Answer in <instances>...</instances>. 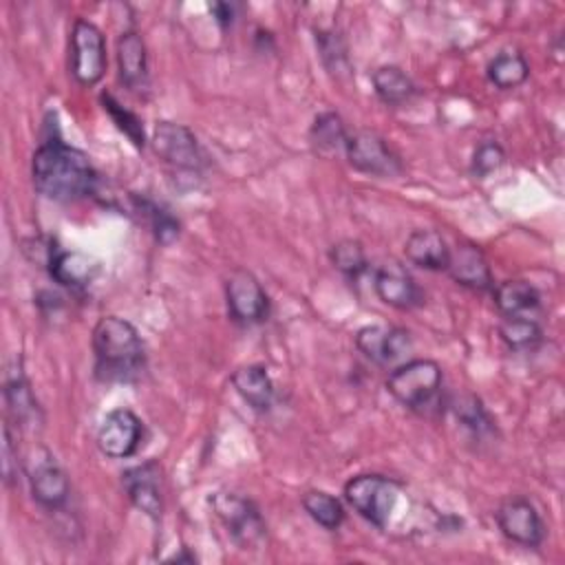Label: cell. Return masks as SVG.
<instances>
[{"mask_svg": "<svg viewBox=\"0 0 565 565\" xmlns=\"http://www.w3.org/2000/svg\"><path fill=\"white\" fill-rule=\"evenodd\" d=\"M404 254L413 265H417L422 269H430V271L444 269L446 271L450 247L439 232L415 230V232H411V236L404 243Z\"/></svg>", "mask_w": 565, "mask_h": 565, "instance_id": "obj_20", "label": "cell"}, {"mask_svg": "<svg viewBox=\"0 0 565 565\" xmlns=\"http://www.w3.org/2000/svg\"><path fill=\"white\" fill-rule=\"evenodd\" d=\"M46 265L51 278L71 291L86 289L99 274V263L93 256L75 249H53Z\"/></svg>", "mask_w": 565, "mask_h": 565, "instance_id": "obj_16", "label": "cell"}, {"mask_svg": "<svg viewBox=\"0 0 565 565\" xmlns=\"http://www.w3.org/2000/svg\"><path fill=\"white\" fill-rule=\"evenodd\" d=\"M154 152L170 166L188 172H199L205 166V154L194 132L177 121H157L152 130Z\"/></svg>", "mask_w": 565, "mask_h": 565, "instance_id": "obj_8", "label": "cell"}, {"mask_svg": "<svg viewBox=\"0 0 565 565\" xmlns=\"http://www.w3.org/2000/svg\"><path fill=\"white\" fill-rule=\"evenodd\" d=\"M329 256L333 267L342 271L347 278H358L360 274L366 271V254L360 241L342 238L331 247Z\"/></svg>", "mask_w": 565, "mask_h": 565, "instance_id": "obj_30", "label": "cell"}, {"mask_svg": "<svg viewBox=\"0 0 565 565\" xmlns=\"http://www.w3.org/2000/svg\"><path fill=\"white\" fill-rule=\"evenodd\" d=\"M121 486L130 499V503L150 519H159L163 512V494H161V472L152 461L132 466L121 472Z\"/></svg>", "mask_w": 565, "mask_h": 565, "instance_id": "obj_14", "label": "cell"}, {"mask_svg": "<svg viewBox=\"0 0 565 565\" xmlns=\"http://www.w3.org/2000/svg\"><path fill=\"white\" fill-rule=\"evenodd\" d=\"M119 79L128 90L141 93L148 86L146 44L137 31H124L117 40Z\"/></svg>", "mask_w": 565, "mask_h": 565, "instance_id": "obj_19", "label": "cell"}, {"mask_svg": "<svg viewBox=\"0 0 565 565\" xmlns=\"http://www.w3.org/2000/svg\"><path fill=\"white\" fill-rule=\"evenodd\" d=\"M446 271L457 285L468 287L472 291H486L492 287L490 265H488L483 252L477 249L475 245L461 243V245L452 247L450 256H448Z\"/></svg>", "mask_w": 565, "mask_h": 565, "instance_id": "obj_17", "label": "cell"}, {"mask_svg": "<svg viewBox=\"0 0 565 565\" xmlns=\"http://www.w3.org/2000/svg\"><path fill=\"white\" fill-rule=\"evenodd\" d=\"M210 503L216 519L238 547L254 550L265 541V519L249 497L230 490H218L210 497Z\"/></svg>", "mask_w": 565, "mask_h": 565, "instance_id": "obj_5", "label": "cell"}, {"mask_svg": "<svg viewBox=\"0 0 565 565\" xmlns=\"http://www.w3.org/2000/svg\"><path fill=\"white\" fill-rule=\"evenodd\" d=\"M450 411L455 413L457 422L461 426H466L470 433L475 435H486L492 430V419L488 415V411L483 408L481 399L466 393V395H459L450 402Z\"/></svg>", "mask_w": 565, "mask_h": 565, "instance_id": "obj_28", "label": "cell"}, {"mask_svg": "<svg viewBox=\"0 0 565 565\" xmlns=\"http://www.w3.org/2000/svg\"><path fill=\"white\" fill-rule=\"evenodd\" d=\"M505 161V152L503 148L488 139V141H481L477 148H475V154H472V163H470V170L475 177H488L492 174L494 170H499Z\"/></svg>", "mask_w": 565, "mask_h": 565, "instance_id": "obj_33", "label": "cell"}, {"mask_svg": "<svg viewBox=\"0 0 565 565\" xmlns=\"http://www.w3.org/2000/svg\"><path fill=\"white\" fill-rule=\"evenodd\" d=\"M373 90L375 95L386 104V106H402L415 95V84L413 79L393 64H384L373 71L371 75Z\"/></svg>", "mask_w": 565, "mask_h": 565, "instance_id": "obj_23", "label": "cell"}, {"mask_svg": "<svg viewBox=\"0 0 565 565\" xmlns=\"http://www.w3.org/2000/svg\"><path fill=\"white\" fill-rule=\"evenodd\" d=\"M499 335L510 349L527 351L541 342L543 331L530 316H505L499 324Z\"/></svg>", "mask_w": 565, "mask_h": 565, "instance_id": "obj_26", "label": "cell"}, {"mask_svg": "<svg viewBox=\"0 0 565 565\" xmlns=\"http://www.w3.org/2000/svg\"><path fill=\"white\" fill-rule=\"evenodd\" d=\"M141 437V419L130 408H115L104 417L97 430V448L110 459H126L137 452Z\"/></svg>", "mask_w": 565, "mask_h": 565, "instance_id": "obj_12", "label": "cell"}, {"mask_svg": "<svg viewBox=\"0 0 565 565\" xmlns=\"http://www.w3.org/2000/svg\"><path fill=\"white\" fill-rule=\"evenodd\" d=\"M210 13L221 29H227V26H232V22L236 18V7L230 2H214V4H210Z\"/></svg>", "mask_w": 565, "mask_h": 565, "instance_id": "obj_35", "label": "cell"}, {"mask_svg": "<svg viewBox=\"0 0 565 565\" xmlns=\"http://www.w3.org/2000/svg\"><path fill=\"white\" fill-rule=\"evenodd\" d=\"M316 46H318L320 60L329 73H344L349 68L347 46L338 31H333V29L316 31Z\"/></svg>", "mask_w": 565, "mask_h": 565, "instance_id": "obj_31", "label": "cell"}, {"mask_svg": "<svg viewBox=\"0 0 565 565\" xmlns=\"http://www.w3.org/2000/svg\"><path fill=\"white\" fill-rule=\"evenodd\" d=\"M31 177L35 190L51 201H77L97 188V172L88 157L62 139L42 141L33 152Z\"/></svg>", "mask_w": 565, "mask_h": 565, "instance_id": "obj_1", "label": "cell"}, {"mask_svg": "<svg viewBox=\"0 0 565 565\" xmlns=\"http://www.w3.org/2000/svg\"><path fill=\"white\" fill-rule=\"evenodd\" d=\"M486 75L501 90L516 88L527 79L530 64L519 51H501L488 62Z\"/></svg>", "mask_w": 565, "mask_h": 565, "instance_id": "obj_24", "label": "cell"}, {"mask_svg": "<svg viewBox=\"0 0 565 565\" xmlns=\"http://www.w3.org/2000/svg\"><path fill=\"white\" fill-rule=\"evenodd\" d=\"M95 377L106 384L132 382L146 366L139 331L119 316H104L93 329Z\"/></svg>", "mask_w": 565, "mask_h": 565, "instance_id": "obj_2", "label": "cell"}, {"mask_svg": "<svg viewBox=\"0 0 565 565\" xmlns=\"http://www.w3.org/2000/svg\"><path fill=\"white\" fill-rule=\"evenodd\" d=\"M71 73L84 84H97L106 73V42L102 31L88 20H75L71 31Z\"/></svg>", "mask_w": 565, "mask_h": 565, "instance_id": "obj_6", "label": "cell"}, {"mask_svg": "<svg viewBox=\"0 0 565 565\" xmlns=\"http://www.w3.org/2000/svg\"><path fill=\"white\" fill-rule=\"evenodd\" d=\"M135 205L137 210L148 218L150 227H152V234L154 238L161 243V245H170L177 236H179V221L161 205H157L154 201H148V199H137L135 196Z\"/></svg>", "mask_w": 565, "mask_h": 565, "instance_id": "obj_29", "label": "cell"}, {"mask_svg": "<svg viewBox=\"0 0 565 565\" xmlns=\"http://www.w3.org/2000/svg\"><path fill=\"white\" fill-rule=\"evenodd\" d=\"M494 305L503 316H527L539 309L541 294L527 280H503L494 287Z\"/></svg>", "mask_w": 565, "mask_h": 565, "instance_id": "obj_22", "label": "cell"}, {"mask_svg": "<svg viewBox=\"0 0 565 565\" xmlns=\"http://www.w3.org/2000/svg\"><path fill=\"white\" fill-rule=\"evenodd\" d=\"M497 525L505 539L523 547H539L545 539V523L539 510L521 494L508 497L497 508Z\"/></svg>", "mask_w": 565, "mask_h": 565, "instance_id": "obj_9", "label": "cell"}, {"mask_svg": "<svg viewBox=\"0 0 565 565\" xmlns=\"http://www.w3.org/2000/svg\"><path fill=\"white\" fill-rule=\"evenodd\" d=\"M29 486L33 499L46 508L57 510L68 501V477L46 448H38L29 459Z\"/></svg>", "mask_w": 565, "mask_h": 565, "instance_id": "obj_11", "label": "cell"}, {"mask_svg": "<svg viewBox=\"0 0 565 565\" xmlns=\"http://www.w3.org/2000/svg\"><path fill=\"white\" fill-rule=\"evenodd\" d=\"M232 384L236 393L258 413H265L274 404V382L265 366L245 364L232 373Z\"/></svg>", "mask_w": 565, "mask_h": 565, "instance_id": "obj_21", "label": "cell"}, {"mask_svg": "<svg viewBox=\"0 0 565 565\" xmlns=\"http://www.w3.org/2000/svg\"><path fill=\"white\" fill-rule=\"evenodd\" d=\"M399 494L402 486L384 475H355L344 483V499L349 505L382 530L391 525Z\"/></svg>", "mask_w": 565, "mask_h": 565, "instance_id": "obj_3", "label": "cell"}, {"mask_svg": "<svg viewBox=\"0 0 565 565\" xmlns=\"http://www.w3.org/2000/svg\"><path fill=\"white\" fill-rule=\"evenodd\" d=\"M355 347L375 364H388L411 351V333L399 327H362L355 333Z\"/></svg>", "mask_w": 565, "mask_h": 565, "instance_id": "obj_15", "label": "cell"}, {"mask_svg": "<svg viewBox=\"0 0 565 565\" xmlns=\"http://www.w3.org/2000/svg\"><path fill=\"white\" fill-rule=\"evenodd\" d=\"M102 104H104V110L113 117V121L117 124V128L137 146V148H143L146 143V137H143V126H141V119L128 110L126 106H121L110 93H102Z\"/></svg>", "mask_w": 565, "mask_h": 565, "instance_id": "obj_32", "label": "cell"}, {"mask_svg": "<svg viewBox=\"0 0 565 565\" xmlns=\"http://www.w3.org/2000/svg\"><path fill=\"white\" fill-rule=\"evenodd\" d=\"M227 311L236 322L256 324L269 316V298L258 278L247 269H234L225 280Z\"/></svg>", "mask_w": 565, "mask_h": 565, "instance_id": "obj_10", "label": "cell"}, {"mask_svg": "<svg viewBox=\"0 0 565 565\" xmlns=\"http://www.w3.org/2000/svg\"><path fill=\"white\" fill-rule=\"evenodd\" d=\"M373 287L382 302L402 311L415 309L424 302V291L417 280L397 260H388L375 271Z\"/></svg>", "mask_w": 565, "mask_h": 565, "instance_id": "obj_13", "label": "cell"}, {"mask_svg": "<svg viewBox=\"0 0 565 565\" xmlns=\"http://www.w3.org/2000/svg\"><path fill=\"white\" fill-rule=\"evenodd\" d=\"M2 479L7 486L18 479V448L13 441L11 424H4L2 428Z\"/></svg>", "mask_w": 565, "mask_h": 565, "instance_id": "obj_34", "label": "cell"}, {"mask_svg": "<svg viewBox=\"0 0 565 565\" xmlns=\"http://www.w3.org/2000/svg\"><path fill=\"white\" fill-rule=\"evenodd\" d=\"M4 402H7L9 415L13 417L15 426L35 428L42 422L38 399L31 391V384H29L26 375L22 373L20 362L9 369V375H7V382H4Z\"/></svg>", "mask_w": 565, "mask_h": 565, "instance_id": "obj_18", "label": "cell"}, {"mask_svg": "<svg viewBox=\"0 0 565 565\" xmlns=\"http://www.w3.org/2000/svg\"><path fill=\"white\" fill-rule=\"evenodd\" d=\"M302 508L318 525H322L327 530H335L344 521V508H342L340 499H335L333 494H329L324 490L305 492Z\"/></svg>", "mask_w": 565, "mask_h": 565, "instance_id": "obj_27", "label": "cell"}, {"mask_svg": "<svg viewBox=\"0 0 565 565\" xmlns=\"http://www.w3.org/2000/svg\"><path fill=\"white\" fill-rule=\"evenodd\" d=\"M386 391L406 408L424 411L441 391V366L426 358L408 360L388 373Z\"/></svg>", "mask_w": 565, "mask_h": 565, "instance_id": "obj_4", "label": "cell"}, {"mask_svg": "<svg viewBox=\"0 0 565 565\" xmlns=\"http://www.w3.org/2000/svg\"><path fill=\"white\" fill-rule=\"evenodd\" d=\"M344 152L349 163L364 174L397 177L404 170L399 154L373 130L349 132Z\"/></svg>", "mask_w": 565, "mask_h": 565, "instance_id": "obj_7", "label": "cell"}, {"mask_svg": "<svg viewBox=\"0 0 565 565\" xmlns=\"http://www.w3.org/2000/svg\"><path fill=\"white\" fill-rule=\"evenodd\" d=\"M311 143L322 154H333L347 146V128L338 113H320L311 126Z\"/></svg>", "mask_w": 565, "mask_h": 565, "instance_id": "obj_25", "label": "cell"}]
</instances>
